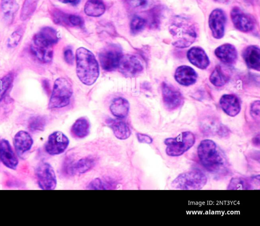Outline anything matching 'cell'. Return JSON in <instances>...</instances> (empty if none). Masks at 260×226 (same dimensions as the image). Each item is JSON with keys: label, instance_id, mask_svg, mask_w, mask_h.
<instances>
[{"label": "cell", "instance_id": "obj_1", "mask_svg": "<svg viewBox=\"0 0 260 226\" xmlns=\"http://www.w3.org/2000/svg\"><path fill=\"white\" fill-rule=\"evenodd\" d=\"M197 153L202 165L210 173L216 175L227 173L229 165L226 157L213 140H202L198 146Z\"/></svg>", "mask_w": 260, "mask_h": 226}, {"label": "cell", "instance_id": "obj_2", "mask_svg": "<svg viewBox=\"0 0 260 226\" xmlns=\"http://www.w3.org/2000/svg\"><path fill=\"white\" fill-rule=\"evenodd\" d=\"M169 29L173 40L172 44L177 48H184L190 46L198 36L197 24L190 17L184 15L174 16Z\"/></svg>", "mask_w": 260, "mask_h": 226}, {"label": "cell", "instance_id": "obj_3", "mask_svg": "<svg viewBox=\"0 0 260 226\" xmlns=\"http://www.w3.org/2000/svg\"><path fill=\"white\" fill-rule=\"evenodd\" d=\"M76 74L85 85H91L100 74L99 65L94 54L84 47H80L76 52Z\"/></svg>", "mask_w": 260, "mask_h": 226}, {"label": "cell", "instance_id": "obj_4", "mask_svg": "<svg viewBox=\"0 0 260 226\" xmlns=\"http://www.w3.org/2000/svg\"><path fill=\"white\" fill-rule=\"evenodd\" d=\"M72 93V85L68 79L63 77L56 79L48 103V108H60L68 106Z\"/></svg>", "mask_w": 260, "mask_h": 226}, {"label": "cell", "instance_id": "obj_5", "mask_svg": "<svg viewBox=\"0 0 260 226\" xmlns=\"http://www.w3.org/2000/svg\"><path fill=\"white\" fill-rule=\"evenodd\" d=\"M206 175L199 169H193L178 175L172 182L173 188L182 190L202 189L206 184Z\"/></svg>", "mask_w": 260, "mask_h": 226}, {"label": "cell", "instance_id": "obj_6", "mask_svg": "<svg viewBox=\"0 0 260 226\" xmlns=\"http://www.w3.org/2000/svg\"><path fill=\"white\" fill-rule=\"evenodd\" d=\"M195 141L194 135L189 131L182 132L175 138H168L164 140L166 153L170 156L182 155L193 146Z\"/></svg>", "mask_w": 260, "mask_h": 226}, {"label": "cell", "instance_id": "obj_7", "mask_svg": "<svg viewBox=\"0 0 260 226\" xmlns=\"http://www.w3.org/2000/svg\"><path fill=\"white\" fill-rule=\"evenodd\" d=\"M122 55V49L119 45L114 44L108 45L99 54L101 67L107 72L114 71L118 68Z\"/></svg>", "mask_w": 260, "mask_h": 226}, {"label": "cell", "instance_id": "obj_8", "mask_svg": "<svg viewBox=\"0 0 260 226\" xmlns=\"http://www.w3.org/2000/svg\"><path fill=\"white\" fill-rule=\"evenodd\" d=\"M38 184L43 190H53L56 186L57 180L53 168L48 163H40L35 171Z\"/></svg>", "mask_w": 260, "mask_h": 226}, {"label": "cell", "instance_id": "obj_9", "mask_svg": "<svg viewBox=\"0 0 260 226\" xmlns=\"http://www.w3.org/2000/svg\"><path fill=\"white\" fill-rule=\"evenodd\" d=\"M161 91L163 103L167 110H176L183 104L184 98L182 94L171 84L163 82Z\"/></svg>", "mask_w": 260, "mask_h": 226}, {"label": "cell", "instance_id": "obj_10", "mask_svg": "<svg viewBox=\"0 0 260 226\" xmlns=\"http://www.w3.org/2000/svg\"><path fill=\"white\" fill-rule=\"evenodd\" d=\"M118 68L119 72L126 77H134L139 75L143 70L141 60L131 54L123 55Z\"/></svg>", "mask_w": 260, "mask_h": 226}, {"label": "cell", "instance_id": "obj_11", "mask_svg": "<svg viewBox=\"0 0 260 226\" xmlns=\"http://www.w3.org/2000/svg\"><path fill=\"white\" fill-rule=\"evenodd\" d=\"M69 144L68 138L62 132L56 131L51 134L45 145V149L51 155L63 153Z\"/></svg>", "mask_w": 260, "mask_h": 226}, {"label": "cell", "instance_id": "obj_12", "mask_svg": "<svg viewBox=\"0 0 260 226\" xmlns=\"http://www.w3.org/2000/svg\"><path fill=\"white\" fill-rule=\"evenodd\" d=\"M226 22V15L222 9H215L210 13L208 19V24L213 38L216 39L223 38Z\"/></svg>", "mask_w": 260, "mask_h": 226}, {"label": "cell", "instance_id": "obj_13", "mask_svg": "<svg viewBox=\"0 0 260 226\" xmlns=\"http://www.w3.org/2000/svg\"><path fill=\"white\" fill-rule=\"evenodd\" d=\"M230 16L234 27L237 30L243 33H248L254 28V21L253 18L240 8H233Z\"/></svg>", "mask_w": 260, "mask_h": 226}, {"label": "cell", "instance_id": "obj_14", "mask_svg": "<svg viewBox=\"0 0 260 226\" xmlns=\"http://www.w3.org/2000/svg\"><path fill=\"white\" fill-rule=\"evenodd\" d=\"M201 128L203 132L207 135L226 137L230 133L227 127L212 117H207L203 119L201 123Z\"/></svg>", "mask_w": 260, "mask_h": 226}, {"label": "cell", "instance_id": "obj_15", "mask_svg": "<svg viewBox=\"0 0 260 226\" xmlns=\"http://www.w3.org/2000/svg\"><path fill=\"white\" fill-rule=\"evenodd\" d=\"M58 40L57 31L51 27L46 26L34 36L31 42L47 47H53Z\"/></svg>", "mask_w": 260, "mask_h": 226}, {"label": "cell", "instance_id": "obj_16", "mask_svg": "<svg viewBox=\"0 0 260 226\" xmlns=\"http://www.w3.org/2000/svg\"><path fill=\"white\" fill-rule=\"evenodd\" d=\"M0 159L6 167L11 169H16L18 164V158L10 143L5 139L0 141Z\"/></svg>", "mask_w": 260, "mask_h": 226}, {"label": "cell", "instance_id": "obj_17", "mask_svg": "<svg viewBox=\"0 0 260 226\" xmlns=\"http://www.w3.org/2000/svg\"><path fill=\"white\" fill-rule=\"evenodd\" d=\"M214 54L222 63L228 65L234 64L238 58L236 47L229 43H225L217 47L214 50Z\"/></svg>", "mask_w": 260, "mask_h": 226}, {"label": "cell", "instance_id": "obj_18", "mask_svg": "<svg viewBox=\"0 0 260 226\" xmlns=\"http://www.w3.org/2000/svg\"><path fill=\"white\" fill-rule=\"evenodd\" d=\"M187 57L192 64L202 70L207 69L210 64L207 53L199 46L190 48L187 52Z\"/></svg>", "mask_w": 260, "mask_h": 226}, {"label": "cell", "instance_id": "obj_19", "mask_svg": "<svg viewBox=\"0 0 260 226\" xmlns=\"http://www.w3.org/2000/svg\"><path fill=\"white\" fill-rule=\"evenodd\" d=\"M175 80L180 85L188 86L194 84L198 78L195 70L191 67L183 65L178 67L175 72Z\"/></svg>", "mask_w": 260, "mask_h": 226}, {"label": "cell", "instance_id": "obj_20", "mask_svg": "<svg viewBox=\"0 0 260 226\" xmlns=\"http://www.w3.org/2000/svg\"><path fill=\"white\" fill-rule=\"evenodd\" d=\"M219 105L225 113L231 117L237 115L241 111V103L239 98L232 94L221 96Z\"/></svg>", "mask_w": 260, "mask_h": 226}, {"label": "cell", "instance_id": "obj_21", "mask_svg": "<svg viewBox=\"0 0 260 226\" xmlns=\"http://www.w3.org/2000/svg\"><path fill=\"white\" fill-rule=\"evenodd\" d=\"M247 66L254 70L260 71V49L256 45L246 47L242 54Z\"/></svg>", "mask_w": 260, "mask_h": 226}, {"label": "cell", "instance_id": "obj_22", "mask_svg": "<svg viewBox=\"0 0 260 226\" xmlns=\"http://www.w3.org/2000/svg\"><path fill=\"white\" fill-rule=\"evenodd\" d=\"M13 144L17 153L22 155L31 149L33 140L28 132L20 131L14 137Z\"/></svg>", "mask_w": 260, "mask_h": 226}, {"label": "cell", "instance_id": "obj_23", "mask_svg": "<svg viewBox=\"0 0 260 226\" xmlns=\"http://www.w3.org/2000/svg\"><path fill=\"white\" fill-rule=\"evenodd\" d=\"M259 185V175L250 177L233 178L228 186V189H252Z\"/></svg>", "mask_w": 260, "mask_h": 226}, {"label": "cell", "instance_id": "obj_24", "mask_svg": "<svg viewBox=\"0 0 260 226\" xmlns=\"http://www.w3.org/2000/svg\"><path fill=\"white\" fill-rule=\"evenodd\" d=\"M106 123L117 139L125 140L129 137L131 132L124 121L119 119L108 118L106 120Z\"/></svg>", "mask_w": 260, "mask_h": 226}, {"label": "cell", "instance_id": "obj_25", "mask_svg": "<svg viewBox=\"0 0 260 226\" xmlns=\"http://www.w3.org/2000/svg\"><path fill=\"white\" fill-rule=\"evenodd\" d=\"M90 124L89 120L85 117L77 119L72 125L71 134L77 139H83L88 135L90 132Z\"/></svg>", "mask_w": 260, "mask_h": 226}, {"label": "cell", "instance_id": "obj_26", "mask_svg": "<svg viewBox=\"0 0 260 226\" xmlns=\"http://www.w3.org/2000/svg\"><path fill=\"white\" fill-rule=\"evenodd\" d=\"M110 109L112 114L119 119L125 118L128 113L129 104L128 101L123 98L115 99L110 105Z\"/></svg>", "mask_w": 260, "mask_h": 226}, {"label": "cell", "instance_id": "obj_27", "mask_svg": "<svg viewBox=\"0 0 260 226\" xmlns=\"http://www.w3.org/2000/svg\"><path fill=\"white\" fill-rule=\"evenodd\" d=\"M230 75L228 70L218 65L211 73L209 80L215 86L221 87L225 84L230 79Z\"/></svg>", "mask_w": 260, "mask_h": 226}, {"label": "cell", "instance_id": "obj_28", "mask_svg": "<svg viewBox=\"0 0 260 226\" xmlns=\"http://www.w3.org/2000/svg\"><path fill=\"white\" fill-rule=\"evenodd\" d=\"M30 49L32 54L40 61L48 63L52 60L53 55V47H44L31 43Z\"/></svg>", "mask_w": 260, "mask_h": 226}, {"label": "cell", "instance_id": "obj_29", "mask_svg": "<svg viewBox=\"0 0 260 226\" xmlns=\"http://www.w3.org/2000/svg\"><path fill=\"white\" fill-rule=\"evenodd\" d=\"M105 10V6L102 0H88L84 7L85 14L90 17L101 16L104 13Z\"/></svg>", "mask_w": 260, "mask_h": 226}, {"label": "cell", "instance_id": "obj_30", "mask_svg": "<svg viewBox=\"0 0 260 226\" xmlns=\"http://www.w3.org/2000/svg\"><path fill=\"white\" fill-rule=\"evenodd\" d=\"M19 8L16 0H1L0 9L5 20L11 22Z\"/></svg>", "mask_w": 260, "mask_h": 226}, {"label": "cell", "instance_id": "obj_31", "mask_svg": "<svg viewBox=\"0 0 260 226\" xmlns=\"http://www.w3.org/2000/svg\"><path fill=\"white\" fill-rule=\"evenodd\" d=\"M96 159L91 156H86L79 159L74 163L75 174H84L94 167Z\"/></svg>", "mask_w": 260, "mask_h": 226}, {"label": "cell", "instance_id": "obj_32", "mask_svg": "<svg viewBox=\"0 0 260 226\" xmlns=\"http://www.w3.org/2000/svg\"><path fill=\"white\" fill-rule=\"evenodd\" d=\"M116 186L115 182L109 179L99 178L92 180L88 185L87 188L89 189H112Z\"/></svg>", "mask_w": 260, "mask_h": 226}, {"label": "cell", "instance_id": "obj_33", "mask_svg": "<svg viewBox=\"0 0 260 226\" xmlns=\"http://www.w3.org/2000/svg\"><path fill=\"white\" fill-rule=\"evenodd\" d=\"M50 15L53 21L57 25L70 26V14L66 13L61 10L54 8L50 11Z\"/></svg>", "mask_w": 260, "mask_h": 226}, {"label": "cell", "instance_id": "obj_34", "mask_svg": "<svg viewBox=\"0 0 260 226\" xmlns=\"http://www.w3.org/2000/svg\"><path fill=\"white\" fill-rule=\"evenodd\" d=\"M161 9L159 7H155L147 13L146 23L152 28H157L160 24Z\"/></svg>", "mask_w": 260, "mask_h": 226}, {"label": "cell", "instance_id": "obj_35", "mask_svg": "<svg viewBox=\"0 0 260 226\" xmlns=\"http://www.w3.org/2000/svg\"><path fill=\"white\" fill-rule=\"evenodd\" d=\"M46 124L45 118L42 116H34L28 120V128L31 132L42 131Z\"/></svg>", "mask_w": 260, "mask_h": 226}, {"label": "cell", "instance_id": "obj_36", "mask_svg": "<svg viewBox=\"0 0 260 226\" xmlns=\"http://www.w3.org/2000/svg\"><path fill=\"white\" fill-rule=\"evenodd\" d=\"M145 18L138 16H134L130 23V30L133 35H137L142 31L146 25Z\"/></svg>", "mask_w": 260, "mask_h": 226}, {"label": "cell", "instance_id": "obj_37", "mask_svg": "<svg viewBox=\"0 0 260 226\" xmlns=\"http://www.w3.org/2000/svg\"><path fill=\"white\" fill-rule=\"evenodd\" d=\"M36 3L32 0H25L21 11V18L25 20L28 18L36 9Z\"/></svg>", "mask_w": 260, "mask_h": 226}, {"label": "cell", "instance_id": "obj_38", "mask_svg": "<svg viewBox=\"0 0 260 226\" xmlns=\"http://www.w3.org/2000/svg\"><path fill=\"white\" fill-rule=\"evenodd\" d=\"M12 81L13 76L11 73L6 75L0 79V93H1L0 101L4 97L6 92L11 85Z\"/></svg>", "mask_w": 260, "mask_h": 226}, {"label": "cell", "instance_id": "obj_39", "mask_svg": "<svg viewBox=\"0 0 260 226\" xmlns=\"http://www.w3.org/2000/svg\"><path fill=\"white\" fill-rule=\"evenodd\" d=\"M74 163L71 157L66 158L62 166V171L65 175L72 176L75 174L74 171Z\"/></svg>", "mask_w": 260, "mask_h": 226}, {"label": "cell", "instance_id": "obj_40", "mask_svg": "<svg viewBox=\"0 0 260 226\" xmlns=\"http://www.w3.org/2000/svg\"><path fill=\"white\" fill-rule=\"evenodd\" d=\"M22 33L21 31L16 30L14 31L10 37L8 41V46L9 47H14L19 43Z\"/></svg>", "mask_w": 260, "mask_h": 226}, {"label": "cell", "instance_id": "obj_41", "mask_svg": "<svg viewBox=\"0 0 260 226\" xmlns=\"http://www.w3.org/2000/svg\"><path fill=\"white\" fill-rule=\"evenodd\" d=\"M259 107L260 102L259 100L253 102L250 106V113L253 119L259 121Z\"/></svg>", "mask_w": 260, "mask_h": 226}, {"label": "cell", "instance_id": "obj_42", "mask_svg": "<svg viewBox=\"0 0 260 226\" xmlns=\"http://www.w3.org/2000/svg\"><path fill=\"white\" fill-rule=\"evenodd\" d=\"M63 57L66 62L69 64H73L74 61V55L72 50L70 47H67L63 51Z\"/></svg>", "mask_w": 260, "mask_h": 226}, {"label": "cell", "instance_id": "obj_43", "mask_svg": "<svg viewBox=\"0 0 260 226\" xmlns=\"http://www.w3.org/2000/svg\"><path fill=\"white\" fill-rule=\"evenodd\" d=\"M136 136L137 139L140 143L151 144L153 142L152 138L146 134L137 133Z\"/></svg>", "mask_w": 260, "mask_h": 226}, {"label": "cell", "instance_id": "obj_44", "mask_svg": "<svg viewBox=\"0 0 260 226\" xmlns=\"http://www.w3.org/2000/svg\"><path fill=\"white\" fill-rule=\"evenodd\" d=\"M59 2L64 3V4H69L72 5H77L78 4L80 0H58Z\"/></svg>", "mask_w": 260, "mask_h": 226}, {"label": "cell", "instance_id": "obj_45", "mask_svg": "<svg viewBox=\"0 0 260 226\" xmlns=\"http://www.w3.org/2000/svg\"><path fill=\"white\" fill-rule=\"evenodd\" d=\"M252 141L253 144L254 146L259 147V135L258 134L257 136L254 137L252 139Z\"/></svg>", "mask_w": 260, "mask_h": 226}, {"label": "cell", "instance_id": "obj_46", "mask_svg": "<svg viewBox=\"0 0 260 226\" xmlns=\"http://www.w3.org/2000/svg\"><path fill=\"white\" fill-rule=\"evenodd\" d=\"M147 4V0H137V5L140 7H144Z\"/></svg>", "mask_w": 260, "mask_h": 226}, {"label": "cell", "instance_id": "obj_47", "mask_svg": "<svg viewBox=\"0 0 260 226\" xmlns=\"http://www.w3.org/2000/svg\"><path fill=\"white\" fill-rule=\"evenodd\" d=\"M213 1L218 3H220V4H227L230 1V0H213Z\"/></svg>", "mask_w": 260, "mask_h": 226}, {"label": "cell", "instance_id": "obj_48", "mask_svg": "<svg viewBox=\"0 0 260 226\" xmlns=\"http://www.w3.org/2000/svg\"><path fill=\"white\" fill-rule=\"evenodd\" d=\"M249 1H252V0H249Z\"/></svg>", "mask_w": 260, "mask_h": 226}]
</instances>
